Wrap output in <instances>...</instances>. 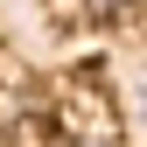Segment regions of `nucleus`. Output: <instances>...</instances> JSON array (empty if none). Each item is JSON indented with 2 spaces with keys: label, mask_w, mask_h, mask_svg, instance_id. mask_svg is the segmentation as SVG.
<instances>
[{
  "label": "nucleus",
  "mask_w": 147,
  "mask_h": 147,
  "mask_svg": "<svg viewBox=\"0 0 147 147\" xmlns=\"http://www.w3.org/2000/svg\"><path fill=\"white\" fill-rule=\"evenodd\" d=\"M91 7H98V14H126L133 0H91Z\"/></svg>",
  "instance_id": "obj_1"
}]
</instances>
